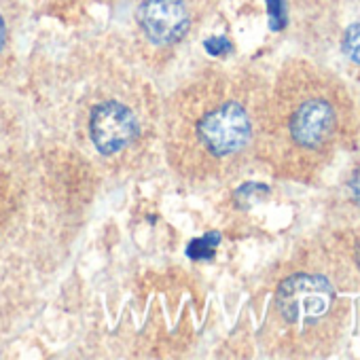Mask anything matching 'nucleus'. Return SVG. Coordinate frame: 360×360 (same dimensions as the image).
Returning <instances> with one entry per match:
<instances>
[{
    "label": "nucleus",
    "instance_id": "obj_1",
    "mask_svg": "<svg viewBox=\"0 0 360 360\" xmlns=\"http://www.w3.org/2000/svg\"><path fill=\"white\" fill-rule=\"evenodd\" d=\"M252 140V119L217 81H193L176 94L165 123L169 165L189 180L212 176Z\"/></svg>",
    "mask_w": 360,
    "mask_h": 360
},
{
    "label": "nucleus",
    "instance_id": "obj_2",
    "mask_svg": "<svg viewBox=\"0 0 360 360\" xmlns=\"http://www.w3.org/2000/svg\"><path fill=\"white\" fill-rule=\"evenodd\" d=\"M333 299L335 290L328 280L314 274H295L286 278L276 292L278 311L295 326L318 322L328 311Z\"/></svg>",
    "mask_w": 360,
    "mask_h": 360
},
{
    "label": "nucleus",
    "instance_id": "obj_3",
    "mask_svg": "<svg viewBox=\"0 0 360 360\" xmlns=\"http://www.w3.org/2000/svg\"><path fill=\"white\" fill-rule=\"evenodd\" d=\"M87 129L102 155H117L138 138L140 125L131 108L117 100H108L91 108Z\"/></svg>",
    "mask_w": 360,
    "mask_h": 360
},
{
    "label": "nucleus",
    "instance_id": "obj_4",
    "mask_svg": "<svg viewBox=\"0 0 360 360\" xmlns=\"http://www.w3.org/2000/svg\"><path fill=\"white\" fill-rule=\"evenodd\" d=\"M138 26L153 45H176L191 26L187 0H144L138 7Z\"/></svg>",
    "mask_w": 360,
    "mask_h": 360
},
{
    "label": "nucleus",
    "instance_id": "obj_5",
    "mask_svg": "<svg viewBox=\"0 0 360 360\" xmlns=\"http://www.w3.org/2000/svg\"><path fill=\"white\" fill-rule=\"evenodd\" d=\"M288 131L295 144L303 148H320L335 131V110L324 100L303 102L290 117Z\"/></svg>",
    "mask_w": 360,
    "mask_h": 360
},
{
    "label": "nucleus",
    "instance_id": "obj_6",
    "mask_svg": "<svg viewBox=\"0 0 360 360\" xmlns=\"http://www.w3.org/2000/svg\"><path fill=\"white\" fill-rule=\"evenodd\" d=\"M343 51L352 62L360 66V24H354L347 28L343 37Z\"/></svg>",
    "mask_w": 360,
    "mask_h": 360
},
{
    "label": "nucleus",
    "instance_id": "obj_7",
    "mask_svg": "<svg viewBox=\"0 0 360 360\" xmlns=\"http://www.w3.org/2000/svg\"><path fill=\"white\" fill-rule=\"evenodd\" d=\"M349 193H352V200L356 206H360V167L352 174L349 178Z\"/></svg>",
    "mask_w": 360,
    "mask_h": 360
},
{
    "label": "nucleus",
    "instance_id": "obj_8",
    "mask_svg": "<svg viewBox=\"0 0 360 360\" xmlns=\"http://www.w3.org/2000/svg\"><path fill=\"white\" fill-rule=\"evenodd\" d=\"M269 7H271V26L280 30L284 26V20L280 15V0H269Z\"/></svg>",
    "mask_w": 360,
    "mask_h": 360
},
{
    "label": "nucleus",
    "instance_id": "obj_9",
    "mask_svg": "<svg viewBox=\"0 0 360 360\" xmlns=\"http://www.w3.org/2000/svg\"><path fill=\"white\" fill-rule=\"evenodd\" d=\"M5 43H7V26H5L3 15H0V51H3Z\"/></svg>",
    "mask_w": 360,
    "mask_h": 360
}]
</instances>
